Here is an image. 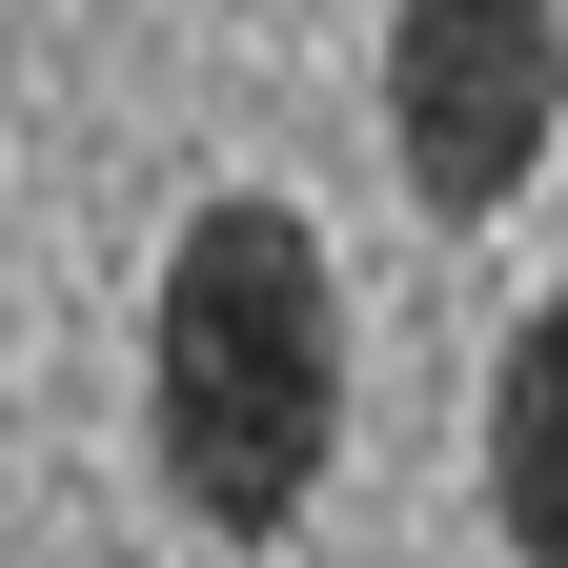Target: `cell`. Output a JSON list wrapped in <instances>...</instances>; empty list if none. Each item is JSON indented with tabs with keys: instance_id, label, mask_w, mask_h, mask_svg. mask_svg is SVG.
<instances>
[{
	"instance_id": "6da1fadb",
	"label": "cell",
	"mask_w": 568,
	"mask_h": 568,
	"mask_svg": "<svg viewBox=\"0 0 568 568\" xmlns=\"http://www.w3.org/2000/svg\"><path fill=\"white\" fill-rule=\"evenodd\" d=\"M142 447H163L183 528H224V548L305 528V487L345 447V284H325L305 203L224 183L163 244V305H142Z\"/></svg>"
},
{
	"instance_id": "3957f363",
	"label": "cell",
	"mask_w": 568,
	"mask_h": 568,
	"mask_svg": "<svg viewBox=\"0 0 568 568\" xmlns=\"http://www.w3.org/2000/svg\"><path fill=\"white\" fill-rule=\"evenodd\" d=\"M487 508L528 568H568V284L508 325V386H487Z\"/></svg>"
},
{
	"instance_id": "7a4b0ae2",
	"label": "cell",
	"mask_w": 568,
	"mask_h": 568,
	"mask_svg": "<svg viewBox=\"0 0 568 568\" xmlns=\"http://www.w3.org/2000/svg\"><path fill=\"white\" fill-rule=\"evenodd\" d=\"M548 122H568V0H406L386 21V142H406L426 224L528 203Z\"/></svg>"
}]
</instances>
